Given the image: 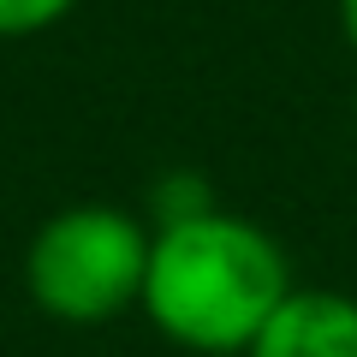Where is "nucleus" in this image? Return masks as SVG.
Listing matches in <instances>:
<instances>
[{"instance_id":"obj_4","label":"nucleus","mask_w":357,"mask_h":357,"mask_svg":"<svg viewBox=\"0 0 357 357\" xmlns=\"http://www.w3.org/2000/svg\"><path fill=\"white\" fill-rule=\"evenodd\" d=\"M77 0H0V36H36L54 30Z\"/></svg>"},{"instance_id":"obj_2","label":"nucleus","mask_w":357,"mask_h":357,"mask_svg":"<svg viewBox=\"0 0 357 357\" xmlns=\"http://www.w3.org/2000/svg\"><path fill=\"white\" fill-rule=\"evenodd\" d=\"M149 244L155 232L137 215L107 203H72L36 227L24 250V286L30 304L54 321L96 328L126 310H143L149 280Z\"/></svg>"},{"instance_id":"obj_5","label":"nucleus","mask_w":357,"mask_h":357,"mask_svg":"<svg viewBox=\"0 0 357 357\" xmlns=\"http://www.w3.org/2000/svg\"><path fill=\"white\" fill-rule=\"evenodd\" d=\"M340 30H345V42L357 48V0H340Z\"/></svg>"},{"instance_id":"obj_6","label":"nucleus","mask_w":357,"mask_h":357,"mask_svg":"<svg viewBox=\"0 0 357 357\" xmlns=\"http://www.w3.org/2000/svg\"><path fill=\"white\" fill-rule=\"evenodd\" d=\"M351 114H357V107H351Z\"/></svg>"},{"instance_id":"obj_3","label":"nucleus","mask_w":357,"mask_h":357,"mask_svg":"<svg viewBox=\"0 0 357 357\" xmlns=\"http://www.w3.org/2000/svg\"><path fill=\"white\" fill-rule=\"evenodd\" d=\"M244 357H357V298L292 286V298L274 310Z\"/></svg>"},{"instance_id":"obj_1","label":"nucleus","mask_w":357,"mask_h":357,"mask_svg":"<svg viewBox=\"0 0 357 357\" xmlns=\"http://www.w3.org/2000/svg\"><path fill=\"white\" fill-rule=\"evenodd\" d=\"M292 298V268L274 232L227 208H197L155 227L143 316L185 351L244 357Z\"/></svg>"}]
</instances>
